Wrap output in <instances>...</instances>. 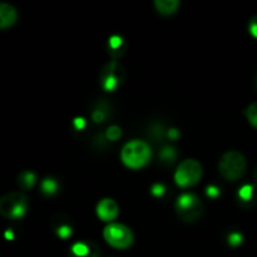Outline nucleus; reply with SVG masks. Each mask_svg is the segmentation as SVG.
<instances>
[{
    "mask_svg": "<svg viewBox=\"0 0 257 257\" xmlns=\"http://www.w3.org/2000/svg\"><path fill=\"white\" fill-rule=\"evenodd\" d=\"M73 124H74V128L77 131H82L83 128L85 127V120L83 119V118H75L74 122H73Z\"/></svg>",
    "mask_w": 257,
    "mask_h": 257,
    "instance_id": "nucleus-25",
    "label": "nucleus"
},
{
    "mask_svg": "<svg viewBox=\"0 0 257 257\" xmlns=\"http://www.w3.org/2000/svg\"><path fill=\"white\" fill-rule=\"evenodd\" d=\"M122 162L132 170H138L147 165L151 160V147L145 141L133 140L125 143L120 152Z\"/></svg>",
    "mask_w": 257,
    "mask_h": 257,
    "instance_id": "nucleus-1",
    "label": "nucleus"
},
{
    "mask_svg": "<svg viewBox=\"0 0 257 257\" xmlns=\"http://www.w3.org/2000/svg\"><path fill=\"white\" fill-rule=\"evenodd\" d=\"M167 136L171 138V140L175 141V140H177L178 137H180V132H178L176 128H171V130H168Z\"/></svg>",
    "mask_w": 257,
    "mask_h": 257,
    "instance_id": "nucleus-26",
    "label": "nucleus"
},
{
    "mask_svg": "<svg viewBox=\"0 0 257 257\" xmlns=\"http://www.w3.org/2000/svg\"><path fill=\"white\" fill-rule=\"evenodd\" d=\"M35 183V175L32 171H23L18 177V185L22 190H30Z\"/></svg>",
    "mask_w": 257,
    "mask_h": 257,
    "instance_id": "nucleus-15",
    "label": "nucleus"
},
{
    "mask_svg": "<svg viewBox=\"0 0 257 257\" xmlns=\"http://www.w3.org/2000/svg\"><path fill=\"white\" fill-rule=\"evenodd\" d=\"M176 211L183 222L192 223L200 220L202 216L203 205L193 193H183L176 201Z\"/></svg>",
    "mask_w": 257,
    "mask_h": 257,
    "instance_id": "nucleus-4",
    "label": "nucleus"
},
{
    "mask_svg": "<svg viewBox=\"0 0 257 257\" xmlns=\"http://www.w3.org/2000/svg\"><path fill=\"white\" fill-rule=\"evenodd\" d=\"M245 114H246V118H247L248 123L257 130V102L251 103V104L246 108Z\"/></svg>",
    "mask_w": 257,
    "mask_h": 257,
    "instance_id": "nucleus-18",
    "label": "nucleus"
},
{
    "mask_svg": "<svg viewBox=\"0 0 257 257\" xmlns=\"http://www.w3.org/2000/svg\"><path fill=\"white\" fill-rule=\"evenodd\" d=\"M28 198L22 192H10L0 198V215L10 220H20L27 213Z\"/></svg>",
    "mask_w": 257,
    "mask_h": 257,
    "instance_id": "nucleus-3",
    "label": "nucleus"
},
{
    "mask_svg": "<svg viewBox=\"0 0 257 257\" xmlns=\"http://www.w3.org/2000/svg\"><path fill=\"white\" fill-rule=\"evenodd\" d=\"M40 188H42V192L44 195L52 196L54 193H57L58 191V182L53 178H44L40 183Z\"/></svg>",
    "mask_w": 257,
    "mask_h": 257,
    "instance_id": "nucleus-16",
    "label": "nucleus"
},
{
    "mask_svg": "<svg viewBox=\"0 0 257 257\" xmlns=\"http://www.w3.org/2000/svg\"><path fill=\"white\" fill-rule=\"evenodd\" d=\"M202 176V166L196 160H185L177 167L175 181L180 187L187 188L195 186Z\"/></svg>",
    "mask_w": 257,
    "mask_h": 257,
    "instance_id": "nucleus-7",
    "label": "nucleus"
},
{
    "mask_svg": "<svg viewBox=\"0 0 257 257\" xmlns=\"http://www.w3.org/2000/svg\"><path fill=\"white\" fill-rule=\"evenodd\" d=\"M5 237L9 238V240H12V238H13V233H12V231L8 230L7 232H5Z\"/></svg>",
    "mask_w": 257,
    "mask_h": 257,
    "instance_id": "nucleus-27",
    "label": "nucleus"
},
{
    "mask_svg": "<svg viewBox=\"0 0 257 257\" xmlns=\"http://www.w3.org/2000/svg\"><path fill=\"white\" fill-rule=\"evenodd\" d=\"M119 207L112 198H103L97 205V216L104 222H112L117 218Z\"/></svg>",
    "mask_w": 257,
    "mask_h": 257,
    "instance_id": "nucleus-8",
    "label": "nucleus"
},
{
    "mask_svg": "<svg viewBox=\"0 0 257 257\" xmlns=\"http://www.w3.org/2000/svg\"><path fill=\"white\" fill-rule=\"evenodd\" d=\"M108 115H109V105H108V103L104 102V100L98 102L97 107L92 112V119L95 123H102L107 119Z\"/></svg>",
    "mask_w": 257,
    "mask_h": 257,
    "instance_id": "nucleus-14",
    "label": "nucleus"
},
{
    "mask_svg": "<svg viewBox=\"0 0 257 257\" xmlns=\"http://www.w3.org/2000/svg\"><path fill=\"white\" fill-rule=\"evenodd\" d=\"M127 44L120 35H112L108 39V53L114 60L119 59L124 55Z\"/></svg>",
    "mask_w": 257,
    "mask_h": 257,
    "instance_id": "nucleus-12",
    "label": "nucleus"
},
{
    "mask_svg": "<svg viewBox=\"0 0 257 257\" xmlns=\"http://www.w3.org/2000/svg\"><path fill=\"white\" fill-rule=\"evenodd\" d=\"M243 241V237L242 235H241L240 232H231L230 235H228V245L231 246H238L240 243H242Z\"/></svg>",
    "mask_w": 257,
    "mask_h": 257,
    "instance_id": "nucleus-21",
    "label": "nucleus"
},
{
    "mask_svg": "<svg viewBox=\"0 0 257 257\" xmlns=\"http://www.w3.org/2000/svg\"><path fill=\"white\" fill-rule=\"evenodd\" d=\"M253 195H255V188L251 185H245L243 187L240 188V191H238V197H240L241 201H243V202H250V201H252Z\"/></svg>",
    "mask_w": 257,
    "mask_h": 257,
    "instance_id": "nucleus-19",
    "label": "nucleus"
},
{
    "mask_svg": "<svg viewBox=\"0 0 257 257\" xmlns=\"http://www.w3.org/2000/svg\"><path fill=\"white\" fill-rule=\"evenodd\" d=\"M120 136H122V130H120V127H118V125H110V127H108L107 131H105V138H107L108 141H110V142L118 141L120 138Z\"/></svg>",
    "mask_w": 257,
    "mask_h": 257,
    "instance_id": "nucleus-20",
    "label": "nucleus"
},
{
    "mask_svg": "<svg viewBox=\"0 0 257 257\" xmlns=\"http://www.w3.org/2000/svg\"><path fill=\"white\" fill-rule=\"evenodd\" d=\"M255 84H256V88H257V73H256V77H255Z\"/></svg>",
    "mask_w": 257,
    "mask_h": 257,
    "instance_id": "nucleus-28",
    "label": "nucleus"
},
{
    "mask_svg": "<svg viewBox=\"0 0 257 257\" xmlns=\"http://www.w3.org/2000/svg\"><path fill=\"white\" fill-rule=\"evenodd\" d=\"M155 7L160 14L171 15L177 12L180 2L177 0H156Z\"/></svg>",
    "mask_w": 257,
    "mask_h": 257,
    "instance_id": "nucleus-13",
    "label": "nucleus"
},
{
    "mask_svg": "<svg viewBox=\"0 0 257 257\" xmlns=\"http://www.w3.org/2000/svg\"><path fill=\"white\" fill-rule=\"evenodd\" d=\"M100 250L93 241H79L69 248V257H99Z\"/></svg>",
    "mask_w": 257,
    "mask_h": 257,
    "instance_id": "nucleus-10",
    "label": "nucleus"
},
{
    "mask_svg": "<svg viewBox=\"0 0 257 257\" xmlns=\"http://www.w3.org/2000/svg\"><path fill=\"white\" fill-rule=\"evenodd\" d=\"M248 30H250L251 35L257 39V15L253 17L252 19L250 20V23H248Z\"/></svg>",
    "mask_w": 257,
    "mask_h": 257,
    "instance_id": "nucleus-23",
    "label": "nucleus"
},
{
    "mask_svg": "<svg viewBox=\"0 0 257 257\" xmlns=\"http://www.w3.org/2000/svg\"><path fill=\"white\" fill-rule=\"evenodd\" d=\"M18 13L13 5L0 3V29L9 28L17 22Z\"/></svg>",
    "mask_w": 257,
    "mask_h": 257,
    "instance_id": "nucleus-11",
    "label": "nucleus"
},
{
    "mask_svg": "<svg viewBox=\"0 0 257 257\" xmlns=\"http://www.w3.org/2000/svg\"><path fill=\"white\" fill-rule=\"evenodd\" d=\"M151 193L156 197H162L163 195L166 193V187L162 185V183H155L151 188Z\"/></svg>",
    "mask_w": 257,
    "mask_h": 257,
    "instance_id": "nucleus-22",
    "label": "nucleus"
},
{
    "mask_svg": "<svg viewBox=\"0 0 257 257\" xmlns=\"http://www.w3.org/2000/svg\"><path fill=\"white\" fill-rule=\"evenodd\" d=\"M176 156H177V153H176V150L173 147H170V146L162 148V151L160 152L161 161H162V162H165V163H173V162H175Z\"/></svg>",
    "mask_w": 257,
    "mask_h": 257,
    "instance_id": "nucleus-17",
    "label": "nucleus"
},
{
    "mask_svg": "<svg viewBox=\"0 0 257 257\" xmlns=\"http://www.w3.org/2000/svg\"><path fill=\"white\" fill-rule=\"evenodd\" d=\"M103 237L112 247L124 250L133 243V233L131 228L122 223L110 222L103 231Z\"/></svg>",
    "mask_w": 257,
    "mask_h": 257,
    "instance_id": "nucleus-6",
    "label": "nucleus"
},
{
    "mask_svg": "<svg viewBox=\"0 0 257 257\" xmlns=\"http://www.w3.org/2000/svg\"><path fill=\"white\" fill-rule=\"evenodd\" d=\"M246 167H247L246 158L238 151H227L221 157L218 163L220 173L227 181H236L242 177Z\"/></svg>",
    "mask_w": 257,
    "mask_h": 257,
    "instance_id": "nucleus-2",
    "label": "nucleus"
},
{
    "mask_svg": "<svg viewBox=\"0 0 257 257\" xmlns=\"http://www.w3.org/2000/svg\"><path fill=\"white\" fill-rule=\"evenodd\" d=\"M50 227L54 231L55 235L62 240H67L73 233L72 222L67 216L62 215V213H58L50 220Z\"/></svg>",
    "mask_w": 257,
    "mask_h": 257,
    "instance_id": "nucleus-9",
    "label": "nucleus"
},
{
    "mask_svg": "<svg viewBox=\"0 0 257 257\" xmlns=\"http://www.w3.org/2000/svg\"><path fill=\"white\" fill-rule=\"evenodd\" d=\"M125 78V68L117 60H110L104 67L102 68L99 73V83L100 87L105 92H114Z\"/></svg>",
    "mask_w": 257,
    "mask_h": 257,
    "instance_id": "nucleus-5",
    "label": "nucleus"
},
{
    "mask_svg": "<svg viewBox=\"0 0 257 257\" xmlns=\"http://www.w3.org/2000/svg\"><path fill=\"white\" fill-rule=\"evenodd\" d=\"M206 193H207V196L210 198H216L220 196V190H218L216 186H208L207 188H206Z\"/></svg>",
    "mask_w": 257,
    "mask_h": 257,
    "instance_id": "nucleus-24",
    "label": "nucleus"
}]
</instances>
